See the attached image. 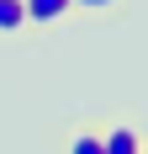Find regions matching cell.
Listing matches in <instances>:
<instances>
[{
	"instance_id": "5",
	"label": "cell",
	"mask_w": 148,
	"mask_h": 154,
	"mask_svg": "<svg viewBox=\"0 0 148 154\" xmlns=\"http://www.w3.org/2000/svg\"><path fill=\"white\" fill-rule=\"evenodd\" d=\"M111 5H122V0H74V11H111Z\"/></svg>"
},
{
	"instance_id": "3",
	"label": "cell",
	"mask_w": 148,
	"mask_h": 154,
	"mask_svg": "<svg viewBox=\"0 0 148 154\" xmlns=\"http://www.w3.org/2000/svg\"><path fill=\"white\" fill-rule=\"evenodd\" d=\"M27 27V0H0V37Z\"/></svg>"
},
{
	"instance_id": "6",
	"label": "cell",
	"mask_w": 148,
	"mask_h": 154,
	"mask_svg": "<svg viewBox=\"0 0 148 154\" xmlns=\"http://www.w3.org/2000/svg\"><path fill=\"white\" fill-rule=\"evenodd\" d=\"M143 154H148V149H143Z\"/></svg>"
},
{
	"instance_id": "4",
	"label": "cell",
	"mask_w": 148,
	"mask_h": 154,
	"mask_svg": "<svg viewBox=\"0 0 148 154\" xmlns=\"http://www.w3.org/2000/svg\"><path fill=\"white\" fill-rule=\"evenodd\" d=\"M64 154H106V149H101V133H95V128H74Z\"/></svg>"
},
{
	"instance_id": "2",
	"label": "cell",
	"mask_w": 148,
	"mask_h": 154,
	"mask_svg": "<svg viewBox=\"0 0 148 154\" xmlns=\"http://www.w3.org/2000/svg\"><path fill=\"white\" fill-rule=\"evenodd\" d=\"M69 11H74V0H27V21L32 27H53V21H64Z\"/></svg>"
},
{
	"instance_id": "1",
	"label": "cell",
	"mask_w": 148,
	"mask_h": 154,
	"mask_svg": "<svg viewBox=\"0 0 148 154\" xmlns=\"http://www.w3.org/2000/svg\"><path fill=\"white\" fill-rule=\"evenodd\" d=\"M101 149H106V154H143V138H138L132 122H111V128L101 133Z\"/></svg>"
}]
</instances>
